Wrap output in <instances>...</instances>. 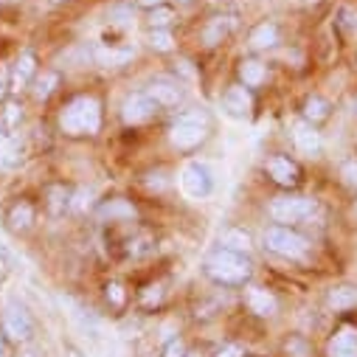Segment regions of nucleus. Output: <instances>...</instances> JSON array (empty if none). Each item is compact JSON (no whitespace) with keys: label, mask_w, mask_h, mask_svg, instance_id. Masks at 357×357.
Segmentation results:
<instances>
[{"label":"nucleus","mask_w":357,"mask_h":357,"mask_svg":"<svg viewBox=\"0 0 357 357\" xmlns=\"http://www.w3.org/2000/svg\"><path fill=\"white\" fill-rule=\"evenodd\" d=\"M59 124L68 135H93L102 127V107L93 96H79L62 110Z\"/></svg>","instance_id":"1"},{"label":"nucleus","mask_w":357,"mask_h":357,"mask_svg":"<svg viewBox=\"0 0 357 357\" xmlns=\"http://www.w3.org/2000/svg\"><path fill=\"white\" fill-rule=\"evenodd\" d=\"M206 273L220 282V284H242L248 276H250V261L236 253V250H228V248H220L217 253L208 256L206 261Z\"/></svg>","instance_id":"2"},{"label":"nucleus","mask_w":357,"mask_h":357,"mask_svg":"<svg viewBox=\"0 0 357 357\" xmlns=\"http://www.w3.org/2000/svg\"><path fill=\"white\" fill-rule=\"evenodd\" d=\"M208 135V119L200 110H189L183 116H177L172 124V144L177 149H192Z\"/></svg>","instance_id":"3"},{"label":"nucleus","mask_w":357,"mask_h":357,"mask_svg":"<svg viewBox=\"0 0 357 357\" xmlns=\"http://www.w3.org/2000/svg\"><path fill=\"white\" fill-rule=\"evenodd\" d=\"M264 245L267 250H273L284 259H298L307 253V239L290 228H282V225H273L264 231Z\"/></svg>","instance_id":"4"},{"label":"nucleus","mask_w":357,"mask_h":357,"mask_svg":"<svg viewBox=\"0 0 357 357\" xmlns=\"http://www.w3.org/2000/svg\"><path fill=\"white\" fill-rule=\"evenodd\" d=\"M181 189L195 197V200H203L211 195L214 189V181H211V169L206 163H186L183 172H181Z\"/></svg>","instance_id":"5"},{"label":"nucleus","mask_w":357,"mask_h":357,"mask_svg":"<svg viewBox=\"0 0 357 357\" xmlns=\"http://www.w3.org/2000/svg\"><path fill=\"white\" fill-rule=\"evenodd\" d=\"M315 214V203L307 197H279L271 203V217L276 222H301Z\"/></svg>","instance_id":"6"},{"label":"nucleus","mask_w":357,"mask_h":357,"mask_svg":"<svg viewBox=\"0 0 357 357\" xmlns=\"http://www.w3.org/2000/svg\"><path fill=\"white\" fill-rule=\"evenodd\" d=\"M3 332H6V337L15 340V343H26V340L31 337V332H34L31 318H29L26 310H23L20 304H15V301H9L6 310H3Z\"/></svg>","instance_id":"7"},{"label":"nucleus","mask_w":357,"mask_h":357,"mask_svg":"<svg viewBox=\"0 0 357 357\" xmlns=\"http://www.w3.org/2000/svg\"><path fill=\"white\" fill-rule=\"evenodd\" d=\"M155 113H158V102H155L149 93H135V96H130V99L124 102V107H121V119H124L127 124H144V121H149Z\"/></svg>","instance_id":"8"},{"label":"nucleus","mask_w":357,"mask_h":357,"mask_svg":"<svg viewBox=\"0 0 357 357\" xmlns=\"http://www.w3.org/2000/svg\"><path fill=\"white\" fill-rule=\"evenodd\" d=\"M250 107H253V99H250V93L245 91V87H231V91L222 96V110L231 119H248Z\"/></svg>","instance_id":"9"},{"label":"nucleus","mask_w":357,"mask_h":357,"mask_svg":"<svg viewBox=\"0 0 357 357\" xmlns=\"http://www.w3.org/2000/svg\"><path fill=\"white\" fill-rule=\"evenodd\" d=\"M293 141H296L298 152H304V155H315L321 149V135H318L315 124H310V121L293 124Z\"/></svg>","instance_id":"10"},{"label":"nucleus","mask_w":357,"mask_h":357,"mask_svg":"<svg viewBox=\"0 0 357 357\" xmlns=\"http://www.w3.org/2000/svg\"><path fill=\"white\" fill-rule=\"evenodd\" d=\"M329 357H357V329L343 326L329 340Z\"/></svg>","instance_id":"11"},{"label":"nucleus","mask_w":357,"mask_h":357,"mask_svg":"<svg viewBox=\"0 0 357 357\" xmlns=\"http://www.w3.org/2000/svg\"><path fill=\"white\" fill-rule=\"evenodd\" d=\"M267 172H271V177L282 186H296L298 183V166L290 158H282V155L271 158L267 160Z\"/></svg>","instance_id":"12"},{"label":"nucleus","mask_w":357,"mask_h":357,"mask_svg":"<svg viewBox=\"0 0 357 357\" xmlns=\"http://www.w3.org/2000/svg\"><path fill=\"white\" fill-rule=\"evenodd\" d=\"M149 96L158 102V105H163V107H172V105H177L183 99V91L177 84H172V82H155L152 87H149Z\"/></svg>","instance_id":"13"},{"label":"nucleus","mask_w":357,"mask_h":357,"mask_svg":"<svg viewBox=\"0 0 357 357\" xmlns=\"http://www.w3.org/2000/svg\"><path fill=\"white\" fill-rule=\"evenodd\" d=\"M248 307H250L256 315H273L279 304H276V298L267 293V290L253 287V290H248Z\"/></svg>","instance_id":"14"},{"label":"nucleus","mask_w":357,"mask_h":357,"mask_svg":"<svg viewBox=\"0 0 357 357\" xmlns=\"http://www.w3.org/2000/svg\"><path fill=\"white\" fill-rule=\"evenodd\" d=\"M231 29H234V20H231V17H214V20L203 29V40H206V45H217V43H222V40L231 34Z\"/></svg>","instance_id":"15"},{"label":"nucleus","mask_w":357,"mask_h":357,"mask_svg":"<svg viewBox=\"0 0 357 357\" xmlns=\"http://www.w3.org/2000/svg\"><path fill=\"white\" fill-rule=\"evenodd\" d=\"M276 40H279V31H276L273 23H261V26H256L253 34H250V45H253V48H273Z\"/></svg>","instance_id":"16"},{"label":"nucleus","mask_w":357,"mask_h":357,"mask_svg":"<svg viewBox=\"0 0 357 357\" xmlns=\"http://www.w3.org/2000/svg\"><path fill=\"white\" fill-rule=\"evenodd\" d=\"M31 73H34V56L31 54H23L17 59V65H15V70H12V87H15V91L26 87V82L31 79Z\"/></svg>","instance_id":"17"},{"label":"nucleus","mask_w":357,"mask_h":357,"mask_svg":"<svg viewBox=\"0 0 357 357\" xmlns=\"http://www.w3.org/2000/svg\"><path fill=\"white\" fill-rule=\"evenodd\" d=\"M329 307L332 310H351V307H357V287H335L329 293Z\"/></svg>","instance_id":"18"},{"label":"nucleus","mask_w":357,"mask_h":357,"mask_svg":"<svg viewBox=\"0 0 357 357\" xmlns=\"http://www.w3.org/2000/svg\"><path fill=\"white\" fill-rule=\"evenodd\" d=\"M96 56H99V62H102V65H107V68H116V65H124V62H130V59L135 56V51H132V48H102Z\"/></svg>","instance_id":"19"},{"label":"nucleus","mask_w":357,"mask_h":357,"mask_svg":"<svg viewBox=\"0 0 357 357\" xmlns=\"http://www.w3.org/2000/svg\"><path fill=\"white\" fill-rule=\"evenodd\" d=\"M239 76H242V82L245 84H250V87H256V84H261L264 82V65L261 62H256V59H245L242 65H239Z\"/></svg>","instance_id":"20"},{"label":"nucleus","mask_w":357,"mask_h":357,"mask_svg":"<svg viewBox=\"0 0 357 357\" xmlns=\"http://www.w3.org/2000/svg\"><path fill=\"white\" fill-rule=\"evenodd\" d=\"M20 160H23V149H20L17 138H6L3 141V152H0V166L15 169V166H20Z\"/></svg>","instance_id":"21"},{"label":"nucleus","mask_w":357,"mask_h":357,"mask_svg":"<svg viewBox=\"0 0 357 357\" xmlns=\"http://www.w3.org/2000/svg\"><path fill=\"white\" fill-rule=\"evenodd\" d=\"M102 217L105 220H132L135 208L127 200H110L107 206H102Z\"/></svg>","instance_id":"22"},{"label":"nucleus","mask_w":357,"mask_h":357,"mask_svg":"<svg viewBox=\"0 0 357 357\" xmlns=\"http://www.w3.org/2000/svg\"><path fill=\"white\" fill-rule=\"evenodd\" d=\"M31 220H34V208H31L29 203H17V206L9 211V225H12L15 231H26V228L31 225Z\"/></svg>","instance_id":"23"},{"label":"nucleus","mask_w":357,"mask_h":357,"mask_svg":"<svg viewBox=\"0 0 357 357\" xmlns=\"http://www.w3.org/2000/svg\"><path fill=\"white\" fill-rule=\"evenodd\" d=\"M222 245L228 248V250H236V253H248L250 250V236L245 234V231H236V228H231V231H225L222 234Z\"/></svg>","instance_id":"24"},{"label":"nucleus","mask_w":357,"mask_h":357,"mask_svg":"<svg viewBox=\"0 0 357 357\" xmlns=\"http://www.w3.org/2000/svg\"><path fill=\"white\" fill-rule=\"evenodd\" d=\"M307 119H310V124H315V121H324L326 116H329V105L324 102V99H318V96H312V99H307Z\"/></svg>","instance_id":"25"},{"label":"nucleus","mask_w":357,"mask_h":357,"mask_svg":"<svg viewBox=\"0 0 357 357\" xmlns=\"http://www.w3.org/2000/svg\"><path fill=\"white\" fill-rule=\"evenodd\" d=\"M48 208H51V214H62L65 211V206H68V192L62 189V186H51L48 189Z\"/></svg>","instance_id":"26"},{"label":"nucleus","mask_w":357,"mask_h":357,"mask_svg":"<svg viewBox=\"0 0 357 357\" xmlns=\"http://www.w3.org/2000/svg\"><path fill=\"white\" fill-rule=\"evenodd\" d=\"M54 87H56V76H54V73H45V76L37 79V91H34V96H37V99H48V96L54 93Z\"/></svg>","instance_id":"27"},{"label":"nucleus","mask_w":357,"mask_h":357,"mask_svg":"<svg viewBox=\"0 0 357 357\" xmlns=\"http://www.w3.org/2000/svg\"><path fill=\"white\" fill-rule=\"evenodd\" d=\"M149 45L158 48V51H172V34L163 31V29H155V31L149 34Z\"/></svg>","instance_id":"28"},{"label":"nucleus","mask_w":357,"mask_h":357,"mask_svg":"<svg viewBox=\"0 0 357 357\" xmlns=\"http://www.w3.org/2000/svg\"><path fill=\"white\" fill-rule=\"evenodd\" d=\"M172 20H174V15L169 9H152V17H149L152 29H166Z\"/></svg>","instance_id":"29"},{"label":"nucleus","mask_w":357,"mask_h":357,"mask_svg":"<svg viewBox=\"0 0 357 357\" xmlns=\"http://www.w3.org/2000/svg\"><path fill=\"white\" fill-rule=\"evenodd\" d=\"M107 298H110L116 307H121V304H124V287H121V284H116V282H113V284H107Z\"/></svg>","instance_id":"30"},{"label":"nucleus","mask_w":357,"mask_h":357,"mask_svg":"<svg viewBox=\"0 0 357 357\" xmlns=\"http://www.w3.org/2000/svg\"><path fill=\"white\" fill-rule=\"evenodd\" d=\"M160 296H163V293H160V284H152V287H146V293H144L141 301H144V307H152V304L160 301Z\"/></svg>","instance_id":"31"},{"label":"nucleus","mask_w":357,"mask_h":357,"mask_svg":"<svg viewBox=\"0 0 357 357\" xmlns=\"http://www.w3.org/2000/svg\"><path fill=\"white\" fill-rule=\"evenodd\" d=\"M163 357H186V349H183V343H181V340H172V343L166 346Z\"/></svg>","instance_id":"32"},{"label":"nucleus","mask_w":357,"mask_h":357,"mask_svg":"<svg viewBox=\"0 0 357 357\" xmlns=\"http://www.w3.org/2000/svg\"><path fill=\"white\" fill-rule=\"evenodd\" d=\"M0 264H6V267H15V256H12V250L0 242Z\"/></svg>","instance_id":"33"},{"label":"nucleus","mask_w":357,"mask_h":357,"mask_svg":"<svg viewBox=\"0 0 357 357\" xmlns=\"http://www.w3.org/2000/svg\"><path fill=\"white\" fill-rule=\"evenodd\" d=\"M343 177H346V183H357V163H346Z\"/></svg>","instance_id":"34"},{"label":"nucleus","mask_w":357,"mask_h":357,"mask_svg":"<svg viewBox=\"0 0 357 357\" xmlns=\"http://www.w3.org/2000/svg\"><path fill=\"white\" fill-rule=\"evenodd\" d=\"M0 357H12V349H9V337H6V332H0Z\"/></svg>","instance_id":"35"},{"label":"nucleus","mask_w":357,"mask_h":357,"mask_svg":"<svg viewBox=\"0 0 357 357\" xmlns=\"http://www.w3.org/2000/svg\"><path fill=\"white\" fill-rule=\"evenodd\" d=\"M217 357H242V351H239V346H225L217 351Z\"/></svg>","instance_id":"36"},{"label":"nucleus","mask_w":357,"mask_h":357,"mask_svg":"<svg viewBox=\"0 0 357 357\" xmlns=\"http://www.w3.org/2000/svg\"><path fill=\"white\" fill-rule=\"evenodd\" d=\"M138 3H141V6H146V9H158V6L163 3V0H138Z\"/></svg>","instance_id":"37"},{"label":"nucleus","mask_w":357,"mask_h":357,"mask_svg":"<svg viewBox=\"0 0 357 357\" xmlns=\"http://www.w3.org/2000/svg\"><path fill=\"white\" fill-rule=\"evenodd\" d=\"M20 357H40V351H37V349H26Z\"/></svg>","instance_id":"38"},{"label":"nucleus","mask_w":357,"mask_h":357,"mask_svg":"<svg viewBox=\"0 0 357 357\" xmlns=\"http://www.w3.org/2000/svg\"><path fill=\"white\" fill-rule=\"evenodd\" d=\"M68 354L70 357H82V351H76V349H68Z\"/></svg>","instance_id":"39"},{"label":"nucleus","mask_w":357,"mask_h":357,"mask_svg":"<svg viewBox=\"0 0 357 357\" xmlns=\"http://www.w3.org/2000/svg\"><path fill=\"white\" fill-rule=\"evenodd\" d=\"M3 141H6V138H3V135H0V152H3Z\"/></svg>","instance_id":"40"},{"label":"nucleus","mask_w":357,"mask_h":357,"mask_svg":"<svg viewBox=\"0 0 357 357\" xmlns=\"http://www.w3.org/2000/svg\"><path fill=\"white\" fill-rule=\"evenodd\" d=\"M186 357H200V354H186Z\"/></svg>","instance_id":"41"},{"label":"nucleus","mask_w":357,"mask_h":357,"mask_svg":"<svg viewBox=\"0 0 357 357\" xmlns=\"http://www.w3.org/2000/svg\"><path fill=\"white\" fill-rule=\"evenodd\" d=\"M181 3H189V0H181Z\"/></svg>","instance_id":"42"},{"label":"nucleus","mask_w":357,"mask_h":357,"mask_svg":"<svg viewBox=\"0 0 357 357\" xmlns=\"http://www.w3.org/2000/svg\"><path fill=\"white\" fill-rule=\"evenodd\" d=\"M51 3H59V0H51Z\"/></svg>","instance_id":"43"},{"label":"nucleus","mask_w":357,"mask_h":357,"mask_svg":"<svg viewBox=\"0 0 357 357\" xmlns=\"http://www.w3.org/2000/svg\"><path fill=\"white\" fill-rule=\"evenodd\" d=\"M0 3H3V0H0Z\"/></svg>","instance_id":"44"}]
</instances>
